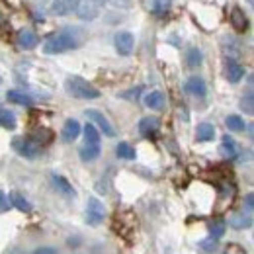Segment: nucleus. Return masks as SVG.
Wrapping results in <instances>:
<instances>
[{"label": "nucleus", "mask_w": 254, "mask_h": 254, "mask_svg": "<svg viewBox=\"0 0 254 254\" xmlns=\"http://www.w3.org/2000/svg\"><path fill=\"white\" fill-rule=\"evenodd\" d=\"M76 30H64V32H59L57 35L49 37L43 45V51L47 55H59V53H64V51H70V49H76L80 45V37L76 35Z\"/></svg>", "instance_id": "f257e3e1"}, {"label": "nucleus", "mask_w": 254, "mask_h": 254, "mask_svg": "<svg viewBox=\"0 0 254 254\" xmlns=\"http://www.w3.org/2000/svg\"><path fill=\"white\" fill-rule=\"evenodd\" d=\"M64 90L70 96L78 98V100H96L100 98V90L92 86L88 80H84L82 76H68L64 80Z\"/></svg>", "instance_id": "f03ea898"}, {"label": "nucleus", "mask_w": 254, "mask_h": 254, "mask_svg": "<svg viewBox=\"0 0 254 254\" xmlns=\"http://www.w3.org/2000/svg\"><path fill=\"white\" fill-rule=\"evenodd\" d=\"M104 219H106V207H104V203L98 197H90L88 203H86V223L96 227V225L104 223Z\"/></svg>", "instance_id": "7ed1b4c3"}, {"label": "nucleus", "mask_w": 254, "mask_h": 254, "mask_svg": "<svg viewBox=\"0 0 254 254\" xmlns=\"http://www.w3.org/2000/svg\"><path fill=\"white\" fill-rule=\"evenodd\" d=\"M12 147L18 155L26 157V159H35L39 155V145H35L32 139H24V137H16L12 141Z\"/></svg>", "instance_id": "20e7f679"}, {"label": "nucleus", "mask_w": 254, "mask_h": 254, "mask_svg": "<svg viewBox=\"0 0 254 254\" xmlns=\"http://www.w3.org/2000/svg\"><path fill=\"white\" fill-rule=\"evenodd\" d=\"M86 118H88L94 126H98V129H100L106 137H116V129H114V126L108 122V118H106L102 112H98V110H86Z\"/></svg>", "instance_id": "39448f33"}, {"label": "nucleus", "mask_w": 254, "mask_h": 254, "mask_svg": "<svg viewBox=\"0 0 254 254\" xmlns=\"http://www.w3.org/2000/svg\"><path fill=\"white\" fill-rule=\"evenodd\" d=\"M133 45H135V39L129 32H120L116 35V49H118L120 55H124V57L131 55Z\"/></svg>", "instance_id": "423d86ee"}, {"label": "nucleus", "mask_w": 254, "mask_h": 254, "mask_svg": "<svg viewBox=\"0 0 254 254\" xmlns=\"http://www.w3.org/2000/svg\"><path fill=\"white\" fill-rule=\"evenodd\" d=\"M186 92L191 96H197V98H203L207 92V86H205V80L201 76H190L188 82H186Z\"/></svg>", "instance_id": "0eeeda50"}, {"label": "nucleus", "mask_w": 254, "mask_h": 254, "mask_svg": "<svg viewBox=\"0 0 254 254\" xmlns=\"http://www.w3.org/2000/svg\"><path fill=\"white\" fill-rule=\"evenodd\" d=\"M51 182H53L55 190L59 191V193H63L64 197H74V195H76V190L70 186V182H68L66 178H63V176L53 174V176H51Z\"/></svg>", "instance_id": "6e6552de"}, {"label": "nucleus", "mask_w": 254, "mask_h": 254, "mask_svg": "<svg viewBox=\"0 0 254 254\" xmlns=\"http://www.w3.org/2000/svg\"><path fill=\"white\" fill-rule=\"evenodd\" d=\"M80 135V124L76 120H66L61 131V137H63L64 143H72L76 137Z\"/></svg>", "instance_id": "1a4fd4ad"}, {"label": "nucleus", "mask_w": 254, "mask_h": 254, "mask_svg": "<svg viewBox=\"0 0 254 254\" xmlns=\"http://www.w3.org/2000/svg\"><path fill=\"white\" fill-rule=\"evenodd\" d=\"M229 18H231V24H233V28H235L237 32H247V28H249V18H247V14H245L241 8H233Z\"/></svg>", "instance_id": "9d476101"}, {"label": "nucleus", "mask_w": 254, "mask_h": 254, "mask_svg": "<svg viewBox=\"0 0 254 254\" xmlns=\"http://www.w3.org/2000/svg\"><path fill=\"white\" fill-rule=\"evenodd\" d=\"M18 45H20L22 49L30 51V49H33V47L37 45V35H35L32 30H20V32H18Z\"/></svg>", "instance_id": "9b49d317"}, {"label": "nucleus", "mask_w": 254, "mask_h": 254, "mask_svg": "<svg viewBox=\"0 0 254 254\" xmlns=\"http://www.w3.org/2000/svg\"><path fill=\"white\" fill-rule=\"evenodd\" d=\"M243 76H245V66L243 64H239L237 61H229L227 63V80L229 82L237 84V82H241Z\"/></svg>", "instance_id": "f8f14e48"}, {"label": "nucleus", "mask_w": 254, "mask_h": 254, "mask_svg": "<svg viewBox=\"0 0 254 254\" xmlns=\"http://www.w3.org/2000/svg\"><path fill=\"white\" fill-rule=\"evenodd\" d=\"M219 151H221V155L225 157V159H235V157L239 155V147H237L235 139H231L229 135H225V137H223Z\"/></svg>", "instance_id": "ddd939ff"}, {"label": "nucleus", "mask_w": 254, "mask_h": 254, "mask_svg": "<svg viewBox=\"0 0 254 254\" xmlns=\"http://www.w3.org/2000/svg\"><path fill=\"white\" fill-rule=\"evenodd\" d=\"M159 124L160 122L157 118H143V120L139 122V133H141L143 137H151V135L157 133Z\"/></svg>", "instance_id": "4468645a"}, {"label": "nucleus", "mask_w": 254, "mask_h": 254, "mask_svg": "<svg viewBox=\"0 0 254 254\" xmlns=\"http://www.w3.org/2000/svg\"><path fill=\"white\" fill-rule=\"evenodd\" d=\"M8 201H10V205H14L16 209H20V211H24V213H30V211H32V203H30L22 193H18V191H12L10 197H8Z\"/></svg>", "instance_id": "2eb2a0df"}, {"label": "nucleus", "mask_w": 254, "mask_h": 254, "mask_svg": "<svg viewBox=\"0 0 254 254\" xmlns=\"http://www.w3.org/2000/svg\"><path fill=\"white\" fill-rule=\"evenodd\" d=\"M8 102H12V104H18V106H26V108H32L33 106V100L30 96L26 94V92H20V90H10L8 94Z\"/></svg>", "instance_id": "dca6fc26"}, {"label": "nucleus", "mask_w": 254, "mask_h": 254, "mask_svg": "<svg viewBox=\"0 0 254 254\" xmlns=\"http://www.w3.org/2000/svg\"><path fill=\"white\" fill-rule=\"evenodd\" d=\"M195 137H197V141H201V143H205V141H213L215 139V127L211 126V124H199L197 126V131H195Z\"/></svg>", "instance_id": "f3484780"}, {"label": "nucleus", "mask_w": 254, "mask_h": 254, "mask_svg": "<svg viewBox=\"0 0 254 254\" xmlns=\"http://www.w3.org/2000/svg\"><path fill=\"white\" fill-rule=\"evenodd\" d=\"M145 106L151 110H162L164 108V94L159 90H153L145 96Z\"/></svg>", "instance_id": "a211bd4d"}, {"label": "nucleus", "mask_w": 254, "mask_h": 254, "mask_svg": "<svg viewBox=\"0 0 254 254\" xmlns=\"http://www.w3.org/2000/svg\"><path fill=\"white\" fill-rule=\"evenodd\" d=\"M78 155H80V159L84 160V162H92V160H96L100 157V145L84 143V147H80Z\"/></svg>", "instance_id": "6ab92c4d"}, {"label": "nucleus", "mask_w": 254, "mask_h": 254, "mask_svg": "<svg viewBox=\"0 0 254 254\" xmlns=\"http://www.w3.org/2000/svg\"><path fill=\"white\" fill-rule=\"evenodd\" d=\"M229 225L233 229H249L253 225V217H251V213H237L229 219Z\"/></svg>", "instance_id": "aec40b11"}, {"label": "nucleus", "mask_w": 254, "mask_h": 254, "mask_svg": "<svg viewBox=\"0 0 254 254\" xmlns=\"http://www.w3.org/2000/svg\"><path fill=\"white\" fill-rule=\"evenodd\" d=\"M84 139L90 145H100V131H98V127L94 124H86L84 126Z\"/></svg>", "instance_id": "412c9836"}, {"label": "nucleus", "mask_w": 254, "mask_h": 254, "mask_svg": "<svg viewBox=\"0 0 254 254\" xmlns=\"http://www.w3.org/2000/svg\"><path fill=\"white\" fill-rule=\"evenodd\" d=\"M116 155H118L120 159H126V160H133L137 157L135 149H133L129 143H120V145L116 147Z\"/></svg>", "instance_id": "4be33fe9"}, {"label": "nucleus", "mask_w": 254, "mask_h": 254, "mask_svg": "<svg viewBox=\"0 0 254 254\" xmlns=\"http://www.w3.org/2000/svg\"><path fill=\"white\" fill-rule=\"evenodd\" d=\"M225 126L229 127L231 131H245L247 129V124H245V120L243 118H239V116H229L227 120H225Z\"/></svg>", "instance_id": "5701e85b"}, {"label": "nucleus", "mask_w": 254, "mask_h": 254, "mask_svg": "<svg viewBox=\"0 0 254 254\" xmlns=\"http://www.w3.org/2000/svg\"><path fill=\"white\" fill-rule=\"evenodd\" d=\"M0 126L4 129H14L16 127V116L10 110H0Z\"/></svg>", "instance_id": "b1692460"}, {"label": "nucleus", "mask_w": 254, "mask_h": 254, "mask_svg": "<svg viewBox=\"0 0 254 254\" xmlns=\"http://www.w3.org/2000/svg\"><path fill=\"white\" fill-rule=\"evenodd\" d=\"M49 12H51L53 16H64V14H68L70 10H68V4H66V0H53V2H51V8H49Z\"/></svg>", "instance_id": "393cba45"}, {"label": "nucleus", "mask_w": 254, "mask_h": 254, "mask_svg": "<svg viewBox=\"0 0 254 254\" xmlns=\"http://www.w3.org/2000/svg\"><path fill=\"white\" fill-rule=\"evenodd\" d=\"M225 229H227V223L223 221V219H215V221L209 225V237H213V239H221L223 233H225Z\"/></svg>", "instance_id": "a878e982"}, {"label": "nucleus", "mask_w": 254, "mask_h": 254, "mask_svg": "<svg viewBox=\"0 0 254 254\" xmlns=\"http://www.w3.org/2000/svg\"><path fill=\"white\" fill-rule=\"evenodd\" d=\"M82 20H92L98 16V10H96L94 6H88V4H84V6H78L76 10H74Z\"/></svg>", "instance_id": "bb28decb"}, {"label": "nucleus", "mask_w": 254, "mask_h": 254, "mask_svg": "<svg viewBox=\"0 0 254 254\" xmlns=\"http://www.w3.org/2000/svg\"><path fill=\"white\" fill-rule=\"evenodd\" d=\"M170 6H172V0H153V12L159 16L166 14L170 10Z\"/></svg>", "instance_id": "cd10ccee"}, {"label": "nucleus", "mask_w": 254, "mask_h": 254, "mask_svg": "<svg viewBox=\"0 0 254 254\" xmlns=\"http://www.w3.org/2000/svg\"><path fill=\"white\" fill-rule=\"evenodd\" d=\"M32 141L35 145H45V143H49L51 141V133L49 131H45V129H41V131H35L32 135Z\"/></svg>", "instance_id": "c85d7f7f"}, {"label": "nucleus", "mask_w": 254, "mask_h": 254, "mask_svg": "<svg viewBox=\"0 0 254 254\" xmlns=\"http://www.w3.org/2000/svg\"><path fill=\"white\" fill-rule=\"evenodd\" d=\"M186 61H188L190 66H199V64H201V51H199V49H195V47L190 49V51H188Z\"/></svg>", "instance_id": "c756f323"}, {"label": "nucleus", "mask_w": 254, "mask_h": 254, "mask_svg": "<svg viewBox=\"0 0 254 254\" xmlns=\"http://www.w3.org/2000/svg\"><path fill=\"white\" fill-rule=\"evenodd\" d=\"M199 247H201L205 253H215V251H217V239L209 237V239L201 241V243H199Z\"/></svg>", "instance_id": "7c9ffc66"}, {"label": "nucleus", "mask_w": 254, "mask_h": 254, "mask_svg": "<svg viewBox=\"0 0 254 254\" xmlns=\"http://www.w3.org/2000/svg\"><path fill=\"white\" fill-rule=\"evenodd\" d=\"M241 108L247 112V114H253L254 112V104H253V92H249V94L245 96L243 100H241Z\"/></svg>", "instance_id": "2f4dec72"}, {"label": "nucleus", "mask_w": 254, "mask_h": 254, "mask_svg": "<svg viewBox=\"0 0 254 254\" xmlns=\"http://www.w3.org/2000/svg\"><path fill=\"white\" fill-rule=\"evenodd\" d=\"M10 209V201H8V195L0 190V213H6Z\"/></svg>", "instance_id": "473e14b6"}, {"label": "nucleus", "mask_w": 254, "mask_h": 254, "mask_svg": "<svg viewBox=\"0 0 254 254\" xmlns=\"http://www.w3.org/2000/svg\"><path fill=\"white\" fill-rule=\"evenodd\" d=\"M32 254H59V251L53 249V247H39V249H35Z\"/></svg>", "instance_id": "72a5a7b5"}, {"label": "nucleus", "mask_w": 254, "mask_h": 254, "mask_svg": "<svg viewBox=\"0 0 254 254\" xmlns=\"http://www.w3.org/2000/svg\"><path fill=\"white\" fill-rule=\"evenodd\" d=\"M139 92H141V86H137L135 90H129V92H124V98H137L139 96Z\"/></svg>", "instance_id": "f704fd0d"}, {"label": "nucleus", "mask_w": 254, "mask_h": 254, "mask_svg": "<svg viewBox=\"0 0 254 254\" xmlns=\"http://www.w3.org/2000/svg\"><path fill=\"white\" fill-rule=\"evenodd\" d=\"M253 199H254V195L249 193V195H247V209H249V211H253Z\"/></svg>", "instance_id": "c9c22d12"}, {"label": "nucleus", "mask_w": 254, "mask_h": 254, "mask_svg": "<svg viewBox=\"0 0 254 254\" xmlns=\"http://www.w3.org/2000/svg\"><path fill=\"white\" fill-rule=\"evenodd\" d=\"M90 2H94V4H104V2H108V0H90Z\"/></svg>", "instance_id": "e433bc0d"}, {"label": "nucleus", "mask_w": 254, "mask_h": 254, "mask_svg": "<svg viewBox=\"0 0 254 254\" xmlns=\"http://www.w3.org/2000/svg\"><path fill=\"white\" fill-rule=\"evenodd\" d=\"M0 82H2V78H0Z\"/></svg>", "instance_id": "4c0bfd02"}]
</instances>
